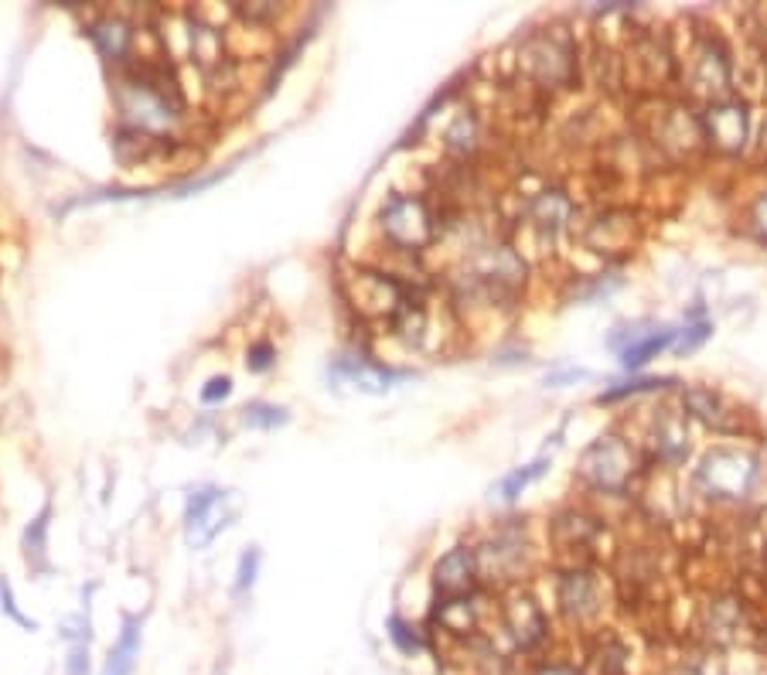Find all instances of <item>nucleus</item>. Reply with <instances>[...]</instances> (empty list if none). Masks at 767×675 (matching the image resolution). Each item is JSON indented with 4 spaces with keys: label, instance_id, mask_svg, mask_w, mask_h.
I'll return each instance as SVG.
<instances>
[{
    "label": "nucleus",
    "instance_id": "obj_32",
    "mask_svg": "<svg viewBox=\"0 0 767 675\" xmlns=\"http://www.w3.org/2000/svg\"><path fill=\"white\" fill-rule=\"evenodd\" d=\"M666 385H672V379H635V382H621L618 389H608L597 403H614V400L638 397V392H655V389H666Z\"/></svg>",
    "mask_w": 767,
    "mask_h": 675
},
{
    "label": "nucleus",
    "instance_id": "obj_39",
    "mask_svg": "<svg viewBox=\"0 0 767 675\" xmlns=\"http://www.w3.org/2000/svg\"><path fill=\"white\" fill-rule=\"evenodd\" d=\"M750 225H754V233L767 243V192H760L750 205Z\"/></svg>",
    "mask_w": 767,
    "mask_h": 675
},
{
    "label": "nucleus",
    "instance_id": "obj_10",
    "mask_svg": "<svg viewBox=\"0 0 767 675\" xmlns=\"http://www.w3.org/2000/svg\"><path fill=\"white\" fill-rule=\"evenodd\" d=\"M608 536L604 519H597L587 509H563L550 519V546L570 559V567H590V559Z\"/></svg>",
    "mask_w": 767,
    "mask_h": 675
},
{
    "label": "nucleus",
    "instance_id": "obj_28",
    "mask_svg": "<svg viewBox=\"0 0 767 675\" xmlns=\"http://www.w3.org/2000/svg\"><path fill=\"white\" fill-rule=\"evenodd\" d=\"M590 662L597 668V675H628L631 665V652L618 635H597L593 648H590Z\"/></svg>",
    "mask_w": 767,
    "mask_h": 675
},
{
    "label": "nucleus",
    "instance_id": "obj_21",
    "mask_svg": "<svg viewBox=\"0 0 767 675\" xmlns=\"http://www.w3.org/2000/svg\"><path fill=\"white\" fill-rule=\"evenodd\" d=\"M577 218V205L563 188H539L525 202V222L542 236V239H557L563 229H570Z\"/></svg>",
    "mask_w": 767,
    "mask_h": 675
},
{
    "label": "nucleus",
    "instance_id": "obj_8",
    "mask_svg": "<svg viewBox=\"0 0 767 675\" xmlns=\"http://www.w3.org/2000/svg\"><path fill=\"white\" fill-rule=\"evenodd\" d=\"M686 82L692 96H702L709 102L730 99L734 89V66L730 51L717 35H699L686 51Z\"/></svg>",
    "mask_w": 767,
    "mask_h": 675
},
{
    "label": "nucleus",
    "instance_id": "obj_41",
    "mask_svg": "<svg viewBox=\"0 0 767 675\" xmlns=\"http://www.w3.org/2000/svg\"><path fill=\"white\" fill-rule=\"evenodd\" d=\"M535 675H583L577 665H570V662H560V658H553V662H539L535 665Z\"/></svg>",
    "mask_w": 767,
    "mask_h": 675
},
{
    "label": "nucleus",
    "instance_id": "obj_18",
    "mask_svg": "<svg viewBox=\"0 0 767 675\" xmlns=\"http://www.w3.org/2000/svg\"><path fill=\"white\" fill-rule=\"evenodd\" d=\"M478 590L468 597H451V600H436L430 622L436 628V635H444L458 645H471L481 638V625H484V610L478 604Z\"/></svg>",
    "mask_w": 767,
    "mask_h": 675
},
{
    "label": "nucleus",
    "instance_id": "obj_16",
    "mask_svg": "<svg viewBox=\"0 0 767 675\" xmlns=\"http://www.w3.org/2000/svg\"><path fill=\"white\" fill-rule=\"evenodd\" d=\"M478 552V570L502 577V580H515L525 567L529 556V542H525V529L522 526H502L495 529V536L484 539Z\"/></svg>",
    "mask_w": 767,
    "mask_h": 675
},
{
    "label": "nucleus",
    "instance_id": "obj_30",
    "mask_svg": "<svg viewBox=\"0 0 767 675\" xmlns=\"http://www.w3.org/2000/svg\"><path fill=\"white\" fill-rule=\"evenodd\" d=\"M390 638H393V645L403 652V655H416V652H423V638H420V632L410 625V622H403L400 614H393L390 617Z\"/></svg>",
    "mask_w": 767,
    "mask_h": 675
},
{
    "label": "nucleus",
    "instance_id": "obj_38",
    "mask_svg": "<svg viewBox=\"0 0 767 675\" xmlns=\"http://www.w3.org/2000/svg\"><path fill=\"white\" fill-rule=\"evenodd\" d=\"M706 338H709V324H706V321H699V324H689V327L682 331V338L676 342V349H679V352H692L699 342H706Z\"/></svg>",
    "mask_w": 767,
    "mask_h": 675
},
{
    "label": "nucleus",
    "instance_id": "obj_42",
    "mask_svg": "<svg viewBox=\"0 0 767 675\" xmlns=\"http://www.w3.org/2000/svg\"><path fill=\"white\" fill-rule=\"evenodd\" d=\"M69 675H89V648H86V645H76V648H72Z\"/></svg>",
    "mask_w": 767,
    "mask_h": 675
},
{
    "label": "nucleus",
    "instance_id": "obj_12",
    "mask_svg": "<svg viewBox=\"0 0 767 675\" xmlns=\"http://www.w3.org/2000/svg\"><path fill=\"white\" fill-rule=\"evenodd\" d=\"M557 604L570 625H590L604 614V580L590 567H567L557 580Z\"/></svg>",
    "mask_w": 767,
    "mask_h": 675
},
{
    "label": "nucleus",
    "instance_id": "obj_9",
    "mask_svg": "<svg viewBox=\"0 0 767 675\" xmlns=\"http://www.w3.org/2000/svg\"><path fill=\"white\" fill-rule=\"evenodd\" d=\"M638 243H641V218L631 208L608 205L580 225V246L604 260L628 256L638 250Z\"/></svg>",
    "mask_w": 767,
    "mask_h": 675
},
{
    "label": "nucleus",
    "instance_id": "obj_2",
    "mask_svg": "<svg viewBox=\"0 0 767 675\" xmlns=\"http://www.w3.org/2000/svg\"><path fill=\"white\" fill-rule=\"evenodd\" d=\"M525 287V260L495 239L474 243L461 263V294L484 304H512Z\"/></svg>",
    "mask_w": 767,
    "mask_h": 675
},
{
    "label": "nucleus",
    "instance_id": "obj_27",
    "mask_svg": "<svg viewBox=\"0 0 767 675\" xmlns=\"http://www.w3.org/2000/svg\"><path fill=\"white\" fill-rule=\"evenodd\" d=\"M188 41H191V55L201 72H215L223 69L226 55H223V35H218L215 28L201 25V21H191L188 28Z\"/></svg>",
    "mask_w": 767,
    "mask_h": 675
},
{
    "label": "nucleus",
    "instance_id": "obj_13",
    "mask_svg": "<svg viewBox=\"0 0 767 675\" xmlns=\"http://www.w3.org/2000/svg\"><path fill=\"white\" fill-rule=\"evenodd\" d=\"M236 516V505L229 501V491L223 488H198L188 495L185 505V536L195 549L208 546L218 532L229 526Z\"/></svg>",
    "mask_w": 767,
    "mask_h": 675
},
{
    "label": "nucleus",
    "instance_id": "obj_25",
    "mask_svg": "<svg viewBox=\"0 0 767 675\" xmlns=\"http://www.w3.org/2000/svg\"><path fill=\"white\" fill-rule=\"evenodd\" d=\"M137 658H140V622H137V617H127L124 632H120V642L114 645V652H109V662H106L102 675H134Z\"/></svg>",
    "mask_w": 767,
    "mask_h": 675
},
{
    "label": "nucleus",
    "instance_id": "obj_24",
    "mask_svg": "<svg viewBox=\"0 0 767 675\" xmlns=\"http://www.w3.org/2000/svg\"><path fill=\"white\" fill-rule=\"evenodd\" d=\"M676 334H679V331H672V327L648 331V334L635 331V334H631V342L621 349V362H625L628 369H641L645 362H651L659 352H666V349L676 342Z\"/></svg>",
    "mask_w": 767,
    "mask_h": 675
},
{
    "label": "nucleus",
    "instance_id": "obj_15",
    "mask_svg": "<svg viewBox=\"0 0 767 675\" xmlns=\"http://www.w3.org/2000/svg\"><path fill=\"white\" fill-rule=\"evenodd\" d=\"M621 69L625 79L638 82L641 89H662L676 72V59L655 35H635L628 55L621 59Z\"/></svg>",
    "mask_w": 767,
    "mask_h": 675
},
{
    "label": "nucleus",
    "instance_id": "obj_5",
    "mask_svg": "<svg viewBox=\"0 0 767 675\" xmlns=\"http://www.w3.org/2000/svg\"><path fill=\"white\" fill-rule=\"evenodd\" d=\"M519 69L535 89H567L580 76L577 41L563 28L532 31L519 48Z\"/></svg>",
    "mask_w": 767,
    "mask_h": 675
},
{
    "label": "nucleus",
    "instance_id": "obj_23",
    "mask_svg": "<svg viewBox=\"0 0 767 675\" xmlns=\"http://www.w3.org/2000/svg\"><path fill=\"white\" fill-rule=\"evenodd\" d=\"M335 379H345L355 389L375 392V397H378V392H390L400 379H406V372L386 369V365L368 362V359H338L335 362Z\"/></svg>",
    "mask_w": 767,
    "mask_h": 675
},
{
    "label": "nucleus",
    "instance_id": "obj_26",
    "mask_svg": "<svg viewBox=\"0 0 767 675\" xmlns=\"http://www.w3.org/2000/svg\"><path fill=\"white\" fill-rule=\"evenodd\" d=\"M444 147H448V154L458 157L461 164H468V160L478 154V147H481V127H478V117H474V113H458L454 124H451L448 134H444Z\"/></svg>",
    "mask_w": 767,
    "mask_h": 675
},
{
    "label": "nucleus",
    "instance_id": "obj_17",
    "mask_svg": "<svg viewBox=\"0 0 767 675\" xmlns=\"http://www.w3.org/2000/svg\"><path fill=\"white\" fill-rule=\"evenodd\" d=\"M648 447H651V458L662 468H679L689 458V417H686V410H676V407L655 410L651 427H648Z\"/></svg>",
    "mask_w": 767,
    "mask_h": 675
},
{
    "label": "nucleus",
    "instance_id": "obj_6",
    "mask_svg": "<svg viewBox=\"0 0 767 675\" xmlns=\"http://www.w3.org/2000/svg\"><path fill=\"white\" fill-rule=\"evenodd\" d=\"M760 481V461L744 447H714L692 471L696 495L709 501H747Z\"/></svg>",
    "mask_w": 767,
    "mask_h": 675
},
{
    "label": "nucleus",
    "instance_id": "obj_22",
    "mask_svg": "<svg viewBox=\"0 0 767 675\" xmlns=\"http://www.w3.org/2000/svg\"><path fill=\"white\" fill-rule=\"evenodd\" d=\"M89 41L99 48V55L106 62H114L117 69H124L130 62V51H134V41H137V31L134 25L124 18V14H102L96 18L89 28H86Z\"/></svg>",
    "mask_w": 767,
    "mask_h": 675
},
{
    "label": "nucleus",
    "instance_id": "obj_44",
    "mask_svg": "<svg viewBox=\"0 0 767 675\" xmlns=\"http://www.w3.org/2000/svg\"><path fill=\"white\" fill-rule=\"evenodd\" d=\"M764 556H767V549H764Z\"/></svg>",
    "mask_w": 767,
    "mask_h": 675
},
{
    "label": "nucleus",
    "instance_id": "obj_29",
    "mask_svg": "<svg viewBox=\"0 0 767 675\" xmlns=\"http://www.w3.org/2000/svg\"><path fill=\"white\" fill-rule=\"evenodd\" d=\"M545 468H550V461H535V464H529V468H519V471H512L502 485H499V495L505 498V501H512V498H519L535 478H542L545 475Z\"/></svg>",
    "mask_w": 767,
    "mask_h": 675
},
{
    "label": "nucleus",
    "instance_id": "obj_37",
    "mask_svg": "<svg viewBox=\"0 0 767 675\" xmlns=\"http://www.w3.org/2000/svg\"><path fill=\"white\" fill-rule=\"evenodd\" d=\"M233 392V379L229 375H215L208 379V385L201 389V403H223Z\"/></svg>",
    "mask_w": 767,
    "mask_h": 675
},
{
    "label": "nucleus",
    "instance_id": "obj_33",
    "mask_svg": "<svg viewBox=\"0 0 767 675\" xmlns=\"http://www.w3.org/2000/svg\"><path fill=\"white\" fill-rule=\"evenodd\" d=\"M48 516H51V509L45 505L41 509V516L28 526V532H24V556H28V562H38L41 556H45V532H48Z\"/></svg>",
    "mask_w": 767,
    "mask_h": 675
},
{
    "label": "nucleus",
    "instance_id": "obj_14",
    "mask_svg": "<svg viewBox=\"0 0 767 675\" xmlns=\"http://www.w3.org/2000/svg\"><path fill=\"white\" fill-rule=\"evenodd\" d=\"M706 144L720 150V154H740L750 134V117H747V102L730 96L720 102H709L706 113L699 117Z\"/></svg>",
    "mask_w": 767,
    "mask_h": 675
},
{
    "label": "nucleus",
    "instance_id": "obj_20",
    "mask_svg": "<svg viewBox=\"0 0 767 675\" xmlns=\"http://www.w3.org/2000/svg\"><path fill=\"white\" fill-rule=\"evenodd\" d=\"M478 552L471 546H454L444 552L433 567V594L436 600H451V597H468L478 590Z\"/></svg>",
    "mask_w": 767,
    "mask_h": 675
},
{
    "label": "nucleus",
    "instance_id": "obj_36",
    "mask_svg": "<svg viewBox=\"0 0 767 675\" xmlns=\"http://www.w3.org/2000/svg\"><path fill=\"white\" fill-rule=\"evenodd\" d=\"M256 570H259V549H249V552H243V559H239V580H236V590H239V594L253 587V580H256Z\"/></svg>",
    "mask_w": 767,
    "mask_h": 675
},
{
    "label": "nucleus",
    "instance_id": "obj_7",
    "mask_svg": "<svg viewBox=\"0 0 767 675\" xmlns=\"http://www.w3.org/2000/svg\"><path fill=\"white\" fill-rule=\"evenodd\" d=\"M641 134L651 140L655 150L672 160H686L706 144L699 117H692L682 102H672V99L641 102Z\"/></svg>",
    "mask_w": 767,
    "mask_h": 675
},
{
    "label": "nucleus",
    "instance_id": "obj_3",
    "mask_svg": "<svg viewBox=\"0 0 767 675\" xmlns=\"http://www.w3.org/2000/svg\"><path fill=\"white\" fill-rule=\"evenodd\" d=\"M375 222H378V233L386 239V246L393 253H410V256H420L423 250H430L444 225L441 208H433L426 195H406V192H393L382 202Z\"/></svg>",
    "mask_w": 767,
    "mask_h": 675
},
{
    "label": "nucleus",
    "instance_id": "obj_4",
    "mask_svg": "<svg viewBox=\"0 0 767 675\" xmlns=\"http://www.w3.org/2000/svg\"><path fill=\"white\" fill-rule=\"evenodd\" d=\"M641 475H645L641 450L621 433L597 437L577 464V478L600 495H625L628 488H635Z\"/></svg>",
    "mask_w": 767,
    "mask_h": 675
},
{
    "label": "nucleus",
    "instance_id": "obj_34",
    "mask_svg": "<svg viewBox=\"0 0 767 675\" xmlns=\"http://www.w3.org/2000/svg\"><path fill=\"white\" fill-rule=\"evenodd\" d=\"M246 365H249V372H269L273 365H277V349H273L269 342H256V345H249Z\"/></svg>",
    "mask_w": 767,
    "mask_h": 675
},
{
    "label": "nucleus",
    "instance_id": "obj_35",
    "mask_svg": "<svg viewBox=\"0 0 767 675\" xmlns=\"http://www.w3.org/2000/svg\"><path fill=\"white\" fill-rule=\"evenodd\" d=\"M233 11L249 25H266V21L277 18V4H236Z\"/></svg>",
    "mask_w": 767,
    "mask_h": 675
},
{
    "label": "nucleus",
    "instance_id": "obj_40",
    "mask_svg": "<svg viewBox=\"0 0 767 675\" xmlns=\"http://www.w3.org/2000/svg\"><path fill=\"white\" fill-rule=\"evenodd\" d=\"M0 607H4L18 625H24V628H31V632H35V622H28V617L18 610V604H14V594H11V584H8V580H0Z\"/></svg>",
    "mask_w": 767,
    "mask_h": 675
},
{
    "label": "nucleus",
    "instance_id": "obj_43",
    "mask_svg": "<svg viewBox=\"0 0 767 675\" xmlns=\"http://www.w3.org/2000/svg\"><path fill=\"white\" fill-rule=\"evenodd\" d=\"M760 150L767 154V120H764V130H760Z\"/></svg>",
    "mask_w": 767,
    "mask_h": 675
},
{
    "label": "nucleus",
    "instance_id": "obj_1",
    "mask_svg": "<svg viewBox=\"0 0 767 675\" xmlns=\"http://www.w3.org/2000/svg\"><path fill=\"white\" fill-rule=\"evenodd\" d=\"M117 109L124 130H137L147 137H164L181 120L185 96L178 76L164 62H140L117 69Z\"/></svg>",
    "mask_w": 767,
    "mask_h": 675
},
{
    "label": "nucleus",
    "instance_id": "obj_31",
    "mask_svg": "<svg viewBox=\"0 0 767 675\" xmlns=\"http://www.w3.org/2000/svg\"><path fill=\"white\" fill-rule=\"evenodd\" d=\"M243 420L249 427H263V430H273V427H284L291 420V413L284 407H269V403H253L243 410Z\"/></svg>",
    "mask_w": 767,
    "mask_h": 675
},
{
    "label": "nucleus",
    "instance_id": "obj_19",
    "mask_svg": "<svg viewBox=\"0 0 767 675\" xmlns=\"http://www.w3.org/2000/svg\"><path fill=\"white\" fill-rule=\"evenodd\" d=\"M682 410H686V417L706 423L709 430H717V433H744L747 430V423H744L747 417L717 389L689 385L682 392Z\"/></svg>",
    "mask_w": 767,
    "mask_h": 675
},
{
    "label": "nucleus",
    "instance_id": "obj_11",
    "mask_svg": "<svg viewBox=\"0 0 767 675\" xmlns=\"http://www.w3.org/2000/svg\"><path fill=\"white\" fill-rule=\"evenodd\" d=\"M499 625L522 655L539 652L545 645V638H550V617H545L539 600L525 590H512L499 604Z\"/></svg>",
    "mask_w": 767,
    "mask_h": 675
}]
</instances>
